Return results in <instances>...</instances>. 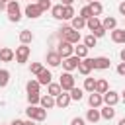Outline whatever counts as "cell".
<instances>
[{
  "mask_svg": "<svg viewBox=\"0 0 125 125\" xmlns=\"http://www.w3.org/2000/svg\"><path fill=\"white\" fill-rule=\"evenodd\" d=\"M37 4H39V8H41L43 12H47V10H51V8H53V6H51V0H39Z\"/></svg>",
  "mask_w": 125,
  "mask_h": 125,
  "instance_id": "cell-38",
  "label": "cell"
},
{
  "mask_svg": "<svg viewBox=\"0 0 125 125\" xmlns=\"http://www.w3.org/2000/svg\"><path fill=\"white\" fill-rule=\"evenodd\" d=\"M94 88H96V78L86 76V78H84V90H86V92H94Z\"/></svg>",
  "mask_w": 125,
  "mask_h": 125,
  "instance_id": "cell-33",
  "label": "cell"
},
{
  "mask_svg": "<svg viewBox=\"0 0 125 125\" xmlns=\"http://www.w3.org/2000/svg\"><path fill=\"white\" fill-rule=\"evenodd\" d=\"M92 64H94V70H107L111 66V61L107 57H96Z\"/></svg>",
  "mask_w": 125,
  "mask_h": 125,
  "instance_id": "cell-10",
  "label": "cell"
},
{
  "mask_svg": "<svg viewBox=\"0 0 125 125\" xmlns=\"http://www.w3.org/2000/svg\"><path fill=\"white\" fill-rule=\"evenodd\" d=\"M88 104H90V107H100V105L104 104L102 94H98V92H90V96H88Z\"/></svg>",
  "mask_w": 125,
  "mask_h": 125,
  "instance_id": "cell-14",
  "label": "cell"
},
{
  "mask_svg": "<svg viewBox=\"0 0 125 125\" xmlns=\"http://www.w3.org/2000/svg\"><path fill=\"white\" fill-rule=\"evenodd\" d=\"M80 16H82L84 20H88V18H92V12H90V8H88V6H84V8L80 10Z\"/></svg>",
  "mask_w": 125,
  "mask_h": 125,
  "instance_id": "cell-39",
  "label": "cell"
},
{
  "mask_svg": "<svg viewBox=\"0 0 125 125\" xmlns=\"http://www.w3.org/2000/svg\"><path fill=\"white\" fill-rule=\"evenodd\" d=\"M39 100H41L39 92H31V94H27V102H29V105H39Z\"/></svg>",
  "mask_w": 125,
  "mask_h": 125,
  "instance_id": "cell-35",
  "label": "cell"
},
{
  "mask_svg": "<svg viewBox=\"0 0 125 125\" xmlns=\"http://www.w3.org/2000/svg\"><path fill=\"white\" fill-rule=\"evenodd\" d=\"M121 96H123V100H125V90H123V92H121Z\"/></svg>",
  "mask_w": 125,
  "mask_h": 125,
  "instance_id": "cell-50",
  "label": "cell"
},
{
  "mask_svg": "<svg viewBox=\"0 0 125 125\" xmlns=\"http://www.w3.org/2000/svg\"><path fill=\"white\" fill-rule=\"evenodd\" d=\"M94 59H88V57H84V59H80V62H78V72L82 74V76H90V72L94 70Z\"/></svg>",
  "mask_w": 125,
  "mask_h": 125,
  "instance_id": "cell-5",
  "label": "cell"
},
{
  "mask_svg": "<svg viewBox=\"0 0 125 125\" xmlns=\"http://www.w3.org/2000/svg\"><path fill=\"white\" fill-rule=\"evenodd\" d=\"M61 4H62V6H72L74 0H61Z\"/></svg>",
  "mask_w": 125,
  "mask_h": 125,
  "instance_id": "cell-44",
  "label": "cell"
},
{
  "mask_svg": "<svg viewBox=\"0 0 125 125\" xmlns=\"http://www.w3.org/2000/svg\"><path fill=\"white\" fill-rule=\"evenodd\" d=\"M2 2H4V4H8V2H10V0H2Z\"/></svg>",
  "mask_w": 125,
  "mask_h": 125,
  "instance_id": "cell-51",
  "label": "cell"
},
{
  "mask_svg": "<svg viewBox=\"0 0 125 125\" xmlns=\"http://www.w3.org/2000/svg\"><path fill=\"white\" fill-rule=\"evenodd\" d=\"M102 98H104V104H105V105H117V102H119V94H117V92H113V90L104 92V94H102Z\"/></svg>",
  "mask_w": 125,
  "mask_h": 125,
  "instance_id": "cell-11",
  "label": "cell"
},
{
  "mask_svg": "<svg viewBox=\"0 0 125 125\" xmlns=\"http://www.w3.org/2000/svg\"><path fill=\"white\" fill-rule=\"evenodd\" d=\"M51 14H53V18H55V20H62V4L53 6V8H51Z\"/></svg>",
  "mask_w": 125,
  "mask_h": 125,
  "instance_id": "cell-34",
  "label": "cell"
},
{
  "mask_svg": "<svg viewBox=\"0 0 125 125\" xmlns=\"http://www.w3.org/2000/svg\"><path fill=\"white\" fill-rule=\"evenodd\" d=\"M10 82V72L6 68H0V88H6Z\"/></svg>",
  "mask_w": 125,
  "mask_h": 125,
  "instance_id": "cell-31",
  "label": "cell"
},
{
  "mask_svg": "<svg viewBox=\"0 0 125 125\" xmlns=\"http://www.w3.org/2000/svg\"><path fill=\"white\" fill-rule=\"evenodd\" d=\"M76 14H74V8L72 6H62V20H72Z\"/></svg>",
  "mask_w": 125,
  "mask_h": 125,
  "instance_id": "cell-32",
  "label": "cell"
},
{
  "mask_svg": "<svg viewBox=\"0 0 125 125\" xmlns=\"http://www.w3.org/2000/svg\"><path fill=\"white\" fill-rule=\"evenodd\" d=\"M88 51H90V49H88L84 43H82V45H78V47H74V55H76L78 59H84V57H88Z\"/></svg>",
  "mask_w": 125,
  "mask_h": 125,
  "instance_id": "cell-28",
  "label": "cell"
},
{
  "mask_svg": "<svg viewBox=\"0 0 125 125\" xmlns=\"http://www.w3.org/2000/svg\"><path fill=\"white\" fill-rule=\"evenodd\" d=\"M25 113L33 121H45V117H47V109H43L41 105H29L25 109Z\"/></svg>",
  "mask_w": 125,
  "mask_h": 125,
  "instance_id": "cell-3",
  "label": "cell"
},
{
  "mask_svg": "<svg viewBox=\"0 0 125 125\" xmlns=\"http://www.w3.org/2000/svg\"><path fill=\"white\" fill-rule=\"evenodd\" d=\"M111 41L113 43H125V29H119V27L111 29Z\"/></svg>",
  "mask_w": 125,
  "mask_h": 125,
  "instance_id": "cell-18",
  "label": "cell"
},
{
  "mask_svg": "<svg viewBox=\"0 0 125 125\" xmlns=\"http://www.w3.org/2000/svg\"><path fill=\"white\" fill-rule=\"evenodd\" d=\"M57 53H59L62 59H66V57L74 55V45L68 43V41H61V43L57 45Z\"/></svg>",
  "mask_w": 125,
  "mask_h": 125,
  "instance_id": "cell-7",
  "label": "cell"
},
{
  "mask_svg": "<svg viewBox=\"0 0 125 125\" xmlns=\"http://www.w3.org/2000/svg\"><path fill=\"white\" fill-rule=\"evenodd\" d=\"M78 62H80V59L76 57V55H70V57H66V59H62V68H64V72H72V70H76L78 68Z\"/></svg>",
  "mask_w": 125,
  "mask_h": 125,
  "instance_id": "cell-8",
  "label": "cell"
},
{
  "mask_svg": "<svg viewBox=\"0 0 125 125\" xmlns=\"http://www.w3.org/2000/svg\"><path fill=\"white\" fill-rule=\"evenodd\" d=\"M20 41H21L23 45H29V43L33 41V33H31L29 29H21V31H20Z\"/></svg>",
  "mask_w": 125,
  "mask_h": 125,
  "instance_id": "cell-25",
  "label": "cell"
},
{
  "mask_svg": "<svg viewBox=\"0 0 125 125\" xmlns=\"http://www.w3.org/2000/svg\"><path fill=\"white\" fill-rule=\"evenodd\" d=\"M107 90H109V86H107V80H104V78L96 80V88H94V92H98V94H104V92H107Z\"/></svg>",
  "mask_w": 125,
  "mask_h": 125,
  "instance_id": "cell-27",
  "label": "cell"
},
{
  "mask_svg": "<svg viewBox=\"0 0 125 125\" xmlns=\"http://www.w3.org/2000/svg\"><path fill=\"white\" fill-rule=\"evenodd\" d=\"M2 10H6V4H4V2L0 0V12H2Z\"/></svg>",
  "mask_w": 125,
  "mask_h": 125,
  "instance_id": "cell-48",
  "label": "cell"
},
{
  "mask_svg": "<svg viewBox=\"0 0 125 125\" xmlns=\"http://www.w3.org/2000/svg\"><path fill=\"white\" fill-rule=\"evenodd\" d=\"M61 62H62V57H61L57 51H49V53H47V64H49V66L55 68V66H59Z\"/></svg>",
  "mask_w": 125,
  "mask_h": 125,
  "instance_id": "cell-12",
  "label": "cell"
},
{
  "mask_svg": "<svg viewBox=\"0 0 125 125\" xmlns=\"http://www.w3.org/2000/svg\"><path fill=\"white\" fill-rule=\"evenodd\" d=\"M29 70H31V74H35V76H37V74H39V72L43 70V64H41V62H31Z\"/></svg>",
  "mask_w": 125,
  "mask_h": 125,
  "instance_id": "cell-37",
  "label": "cell"
},
{
  "mask_svg": "<svg viewBox=\"0 0 125 125\" xmlns=\"http://www.w3.org/2000/svg\"><path fill=\"white\" fill-rule=\"evenodd\" d=\"M35 2H39V0H35Z\"/></svg>",
  "mask_w": 125,
  "mask_h": 125,
  "instance_id": "cell-53",
  "label": "cell"
},
{
  "mask_svg": "<svg viewBox=\"0 0 125 125\" xmlns=\"http://www.w3.org/2000/svg\"><path fill=\"white\" fill-rule=\"evenodd\" d=\"M39 88H41V84L37 82V78H35V80L31 78V80L25 84V90H27V94H31V92H39Z\"/></svg>",
  "mask_w": 125,
  "mask_h": 125,
  "instance_id": "cell-29",
  "label": "cell"
},
{
  "mask_svg": "<svg viewBox=\"0 0 125 125\" xmlns=\"http://www.w3.org/2000/svg\"><path fill=\"white\" fill-rule=\"evenodd\" d=\"M119 57H121V62H125V49H121V53H119Z\"/></svg>",
  "mask_w": 125,
  "mask_h": 125,
  "instance_id": "cell-46",
  "label": "cell"
},
{
  "mask_svg": "<svg viewBox=\"0 0 125 125\" xmlns=\"http://www.w3.org/2000/svg\"><path fill=\"white\" fill-rule=\"evenodd\" d=\"M70 21H72V25H70V27H72V29H76V31H80L82 27H86V20H84L82 16H74Z\"/></svg>",
  "mask_w": 125,
  "mask_h": 125,
  "instance_id": "cell-22",
  "label": "cell"
},
{
  "mask_svg": "<svg viewBox=\"0 0 125 125\" xmlns=\"http://www.w3.org/2000/svg\"><path fill=\"white\" fill-rule=\"evenodd\" d=\"M102 27H104L105 31H111V29H115V27H117V20L107 16V18H104V20H102Z\"/></svg>",
  "mask_w": 125,
  "mask_h": 125,
  "instance_id": "cell-21",
  "label": "cell"
},
{
  "mask_svg": "<svg viewBox=\"0 0 125 125\" xmlns=\"http://www.w3.org/2000/svg\"><path fill=\"white\" fill-rule=\"evenodd\" d=\"M117 125H125V117H123V119H119V123H117Z\"/></svg>",
  "mask_w": 125,
  "mask_h": 125,
  "instance_id": "cell-49",
  "label": "cell"
},
{
  "mask_svg": "<svg viewBox=\"0 0 125 125\" xmlns=\"http://www.w3.org/2000/svg\"><path fill=\"white\" fill-rule=\"evenodd\" d=\"M88 8H90L92 16H100V14L104 12V6H102L98 0H94V2H88Z\"/></svg>",
  "mask_w": 125,
  "mask_h": 125,
  "instance_id": "cell-24",
  "label": "cell"
},
{
  "mask_svg": "<svg viewBox=\"0 0 125 125\" xmlns=\"http://www.w3.org/2000/svg\"><path fill=\"white\" fill-rule=\"evenodd\" d=\"M88 2H94V0H88Z\"/></svg>",
  "mask_w": 125,
  "mask_h": 125,
  "instance_id": "cell-52",
  "label": "cell"
},
{
  "mask_svg": "<svg viewBox=\"0 0 125 125\" xmlns=\"http://www.w3.org/2000/svg\"><path fill=\"white\" fill-rule=\"evenodd\" d=\"M59 35H61V41H68V43H72V45H76V43L80 41V31L72 29L70 25H62V27L59 29Z\"/></svg>",
  "mask_w": 125,
  "mask_h": 125,
  "instance_id": "cell-1",
  "label": "cell"
},
{
  "mask_svg": "<svg viewBox=\"0 0 125 125\" xmlns=\"http://www.w3.org/2000/svg\"><path fill=\"white\" fill-rule=\"evenodd\" d=\"M16 62H20V64H23V62H27V59H29V55H31V49L27 47V45H20V47H16Z\"/></svg>",
  "mask_w": 125,
  "mask_h": 125,
  "instance_id": "cell-4",
  "label": "cell"
},
{
  "mask_svg": "<svg viewBox=\"0 0 125 125\" xmlns=\"http://www.w3.org/2000/svg\"><path fill=\"white\" fill-rule=\"evenodd\" d=\"M23 125H35V121L33 119H27V121H23Z\"/></svg>",
  "mask_w": 125,
  "mask_h": 125,
  "instance_id": "cell-47",
  "label": "cell"
},
{
  "mask_svg": "<svg viewBox=\"0 0 125 125\" xmlns=\"http://www.w3.org/2000/svg\"><path fill=\"white\" fill-rule=\"evenodd\" d=\"M100 119H102V115H100V109L98 107H90L86 111V121L88 123H98Z\"/></svg>",
  "mask_w": 125,
  "mask_h": 125,
  "instance_id": "cell-15",
  "label": "cell"
},
{
  "mask_svg": "<svg viewBox=\"0 0 125 125\" xmlns=\"http://www.w3.org/2000/svg\"><path fill=\"white\" fill-rule=\"evenodd\" d=\"M82 98H84V90H82V88H76V86H74V88L70 90V100H74V102H80Z\"/></svg>",
  "mask_w": 125,
  "mask_h": 125,
  "instance_id": "cell-30",
  "label": "cell"
},
{
  "mask_svg": "<svg viewBox=\"0 0 125 125\" xmlns=\"http://www.w3.org/2000/svg\"><path fill=\"white\" fill-rule=\"evenodd\" d=\"M41 14H43V10L39 8V4H37V2H33V4H27V6H25V16H27V18L35 20V18H39Z\"/></svg>",
  "mask_w": 125,
  "mask_h": 125,
  "instance_id": "cell-9",
  "label": "cell"
},
{
  "mask_svg": "<svg viewBox=\"0 0 125 125\" xmlns=\"http://www.w3.org/2000/svg\"><path fill=\"white\" fill-rule=\"evenodd\" d=\"M100 25H102V21H100V18H98V16H92V18H88V20H86V27H88L90 31H94V29H96V27H100Z\"/></svg>",
  "mask_w": 125,
  "mask_h": 125,
  "instance_id": "cell-26",
  "label": "cell"
},
{
  "mask_svg": "<svg viewBox=\"0 0 125 125\" xmlns=\"http://www.w3.org/2000/svg\"><path fill=\"white\" fill-rule=\"evenodd\" d=\"M92 35H94V37H104V35H105V29L100 25V27H96V29L92 31Z\"/></svg>",
  "mask_w": 125,
  "mask_h": 125,
  "instance_id": "cell-40",
  "label": "cell"
},
{
  "mask_svg": "<svg viewBox=\"0 0 125 125\" xmlns=\"http://www.w3.org/2000/svg\"><path fill=\"white\" fill-rule=\"evenodd\" d=\"M59 84H61V88H62V92H70L76 84H74V76L70 74V72H62L61 74V80H59Z\"/></svg>",
  "mask_w": 125,
  "mask_h": 125,
  "instance_id": "cell-6",
  "label": "cell"
},
{
  "mask_svg": "<svg viewBox=\"0 0 125 125\" xmlns=\"http://www.w3.org/2000/svg\"><path fill=\"white\" fill-rule=\"evenodd\" d=\"M70 125H86V119H82V117H72V119H70Z\"/></svg>",
  "mask_w": 125,
  "mask_h": 125,
  "instance_id": "cell-41",
  "label": "cell"
},
{
  "mask_svg": "<svg viewBox=\"0 0 125 125\" xmlns=\"http://www.w3.org/2000/svg\"><path fill=\"white\" fill-rule=\"evenodd\" d=\"M10 125H23V121H21V119H14Z\"/></svg>",
  "mask_w": 125,
  "mask_h": 125,
  "instance_id": "cell-45",
  "label": "cell"
},
{
  "mask_svg": "<svg viewBox=\"0 0 125 125\" xmlns=\"http://www.w3.org/2000/svg\"><path fill=\"white\" fill-rule=\"evenodd\" d=\"M96 43H98V37H94L92 33L84 37V45H86L88 49H92V47H96Z\"/></svg>",
  "mask_w": 125,
  "mask_h": 125,
  "instance_id": "cell-36",
  "label": "cell"
},
{
  "mask_svg": "<svg viewBox=\"0 0 125 125\" xmlns=\"http://www.w3.org/2000/svg\"><path fill=\"white\" fill-rule=\"evenodd\" d=\"M119 14H121V16L125 18V0H123V2L119 4Z\"/></svg>",
  "mask_w": 125,
  "mask_h": 125,
  "instance_id": "cell-43",
  "label": "cell"
},
{
  "mask_svg": "<svg viewBox=\"0 0 125 125\" xmlns=\"http://www.w3.org/2000/svg\"><path fill=\"white\" fill-rule=\"evenodd\" d=\"M61 92H62V88H61V84H59V82H49V84H47V94H49V96L57 98Z\"/></svg>",
  "mask_w": 125,
  "mask_h": 125,
  "instance_id": "cell-19",
  "label": "cell"
},
{
  "mask_svg": "<svg viewBox=\"0 0 125 125\" xmlns=\"http://www.w3.org/2000/svg\"><path fill=\"white\" fill-rule=\"evenodd\" d=\"M6 12H8V20L10 21H20L21 20V10H20L18 0H10L6 4Z\"/></svg>",
  "mask_w": 125,
  "mask_h": 125,
  "instance_id": "cell-2",
  "label": "cell"
},
{
  "mask_svg": "<svg viewBox=\"0 0 125 125\" xmlns=\"http://www.w3.org/2000/svg\"><path fill=\"white\" fill-rule=\"evenodd\" d=\"M100 115H102V119H113L115 117V109H113V105H105L104 109H100Z\"/></svg>",
  "mask_w": 125,
  "mask_h": 125,
  "instance_id": "cell-23",
  "label": "cell"
},
{
  "mask_svg": "<svg viewBox=\"0 0 125 125\" xmlns=\"http://www.w3.org/2000/svg\"><path fill=\"white\" fill-rule=\"evenodd\" d=\"M14 59H16V55H14V51L10 47H2L0 49V61L2 62H12Z\"/></svg>",
  "mask_w": 125,
  "mask_h": 125,
  "instance_id": "cell-16",
  "label": "cell"
},
{
  "mask_svg": "<svg viewBox=\"0 0 125 125\" xmlns=\"http://www.w3.org/2000/svg\"><path fill=\"white\" fill-rule=\"evenodd\" d=\"M39 105L43 107V109H51V107H55V98L53 96H41V100H39Z\"/></svg>",
  "mask_w": 125,
  "mask_h": 125,
  "instance_id": "cell-20",
  "label": "cell"
},
{
  "mask_svg": "<svg viewBox=\"0 0 125 125\" xmlns=\"http://www.w3.org/2000/svg\"><path fill=\"white\" fill-rule=\"evenodd\" d=\"M51 78H53V74H51V70H47V68H43V70L37 74V82H39L41 86H43V84L47 86V84L51 82Z\"/></svg>",
  "mask_w": 125,
  "mask_h": 125,
  "instance_id": "cell-17",
  "label": "cell"
},
{
  "mask_svg": "<svg viewBox=\"0 0 125 125\" xmlns=\"http://www.w3.org/2000/svg\"><path fill=\"white\" fill-rule=\"evenodd\" d=\"M70 102H72V100H70V94H64V92H61V94L55 98V105H57V107H61V109H64Z\"/></svg>",
  "mask_w": 125,
  "mask_h": 125,
  "instance_id": "cell-13",
  "label": "cell"
},
{
  "mask_svg": "<svg viewBox=\"0 0 125 125\" xmlns=\"http://www.w3.org/2000/svg\"><path fill=\"white\" fill-rule=\"evenodd\" d=\"M117 74L119 76H125V62H119L117 64Z\"/></svg>",
  "mask_w": 125,
  "mask_h": 125,
  "instance_id": "cell-42",
  "label": "cell"
}]
</instances>
